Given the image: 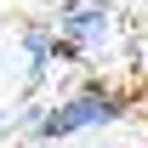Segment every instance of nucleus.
Segmentation results:
<instances>
[{"instance_id":"7ed1b4c3","label":"nucleus","mask_w":148,"mask_h":148,"mask_svg":"<svg viewBox=\"0 0 148 148\" xmlns=\"http://www.w3.org/2000/svg\"><path fill=\"white\" fill-rule=\"evenodd\" d=\"M23 57H29V86H40L46 69L57 63V34H51V23H29V29H23Z\"/></svg>"},{"instance_id":"f03ea898","label":"nucleus","mask_w":148,"mask_h":148,"mask_svg":"<svg viewBox=\"0 0 148 148\" xmlns=\"http://www.w3.org/2000/svg\"><path fill=\"white\" fill-rule=\"evenodd\" d=\"M114 0H63L51 17V34H57V63H86V51H97L114 29Z\"/></svg>"},{"instance_id":"f257e3e1","label":"nucleus","mask_w":148,"mask_h":148,"mask_svg":"<svg viewBox=\"0 0 148 148\" xmlns=\"http://www.w3.org/2000/svg\"><path fill=\"white\" fill-rule=\"evenodd\" d=\"M125 108L131 103L114 91L108 80H86L80 91L46 103V108L34 114L29 137H34V143H74V137H86V131H103V125H114V120H125Z\"/></svg>"}]
</instances>
